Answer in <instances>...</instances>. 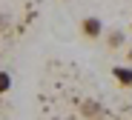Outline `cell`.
Instances as JSON below:
<instances>
[{"label":"cell","instance_id":"6da1fadb","mask_svg":"<svg viewBox=\"0 0 132 120\" xmlns=\"http://www.w3.org/2000/svg\"><path fill=\"white\" fill-rule=\"evenodd\" d=\"M80 34H83L86 40H101L103 23H101L98 17H83V20H80Z\"/></svg>","mask_w":132,"mask_h":120},{"label":"cell","instance_id":"7a4b0ae2","mask_svg":"<svg viewBox=\"0 0 132 120\" xmlns=\"http://www.w3.org/2000/svg\"><path fill=\"white\" fill-rule=\"evenodd\" d=\"M112 75L121 86H132V69H123V66H115L112 69Z\"/></svg>","mask_w":132,"mask_h":120},{"label":"cell","instance_id":"3957f363","mask_svg":"<svg viewBox=\"0 0 132 120\" xmlns=\"http://www.w3.org/2000/svg\"><path fill=\"white\" fill-rule=\"evenodd\" d=\"M121 46H123V32H121V29L109 32V37H106V49H121Z\"/></svg>","mask_w":132,"mask_h":120},{"label":"cell","instance_id":"277c9868","mask_svg":"<svg viewBox=\"0 0 132 120\" xmlns=\"http://www.w3.org/2000/svg\"><path fill=\"white\" fill-rule=\"evenodd\" d=\"M9 89H12V75L9 71H0V97H3Z\"/></svg>","mask_w":132,"mask_h":120},{"label":"cell","instance_id":"5b68a950","mask_svg":"<svg viewBox=\"0 0 132 120\" xmlns=\"http://www.w3.org/2000/svg\"><path fill=\"white\" fill-rule=\"evenodd\" d=\"M126 57H129V63H132V49H129V52H126Z\"/></svg>","mask_w":132,"mask_h":120}]
</instances>
